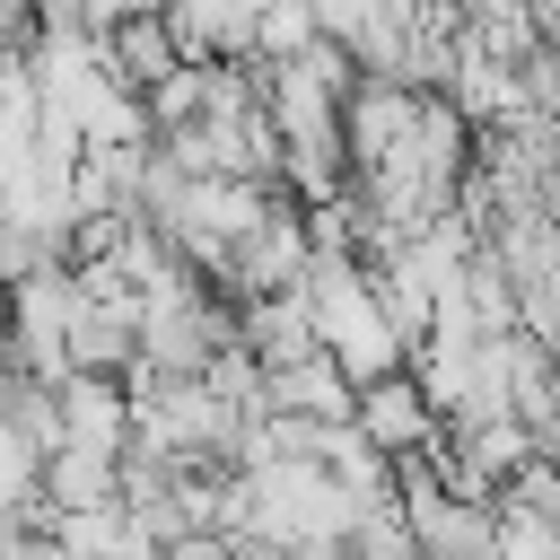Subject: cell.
<instances>
[{"label":"cell","mask_w":560,"mask_h":560,"mask_svg":"<svg viewBox=\"0 0 560 560\" xmlns=\"http://www.w3.org/2000/svg\"><path fill=\"white\" fill-rule=\"evenodd\" d=\"M359 429H368L394 464H420V455H438V446H446V411L429 402V385H420L411 368L359 394Z\"/></svg>","instance_id":"obj_1"},{"label":"cell","mask_w":560,"mask_h":560,"mask_svg":"<svg viewBox=\"0 0 560 560\" xmlns=\"http://www.w3.org/2000/svg\"><path fill=\"white\" fill-rule=\"evenodd\" d=\"M9 560H79V551L52 542V534H9Z\"/></svg>","instance_id":"obj_2"}]
</instances>
